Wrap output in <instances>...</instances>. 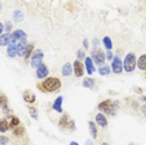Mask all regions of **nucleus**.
I'll return each instance as SVG.
<instances>
[{
    "instance_id": "obj_18",
    "label": "nucleus",
    "mask_w": 146,
    "mask_h": 145,
    "mask_svg": "<svg viewBox=\"0 0 146 145\" xmlns=\"http://www.w3.org/2000/svg\"><path fill=\"white\" fill-rule=\"evenodd\" d=\"M69 116L68 115H64V116L61 118L60 120H59V126L61 128V129H66V128H69Z\"/></svg>"
},
{
    "instance_id": "obj_3",
    "label": "nucleus",
    "mask_w": 146,
    "mask_h": 145,
    "mask_svg": "<svg viewBox=\"0 0 146 145\" xmlns=\"http://www.w3.org/2000/svg\"><path fill=\"white\" fill-rule=\"evenodd\" d=\"M117 108V101H111V100H104L102 103L99 104V110L106 111V113L114 114V111Z\"/></svg>"
},
{
    "instance_id": "obj_24",
    "label": "nucleus",
    "mask_w": 146,
    "mask_h": 145,
    "mask_svg": "<svg viewBox=\"0 0 146 145\" xmlns=\"http://www.w3.org/2000/svg\"><path fill=\"white\" fill-rule=\"evenodd\" d=\"M102 43H104L105 48L108 49V50H111V49H112V43H111V39L109 38V36H105L104 40H102Z\"/></svg>"
},
{
    "instance_id": "obj_10",
    "label": "nucleus",
    "mask_w": 146,
    "mask_h": 145,
    "mask_svg": "<svg viewBox=\"0 0 146 145\" xmlns=\"http://www.w3.org/2000/svg\"><path fill=\"white\" fill-rule=\"evenodd\" d=\"M85 69H86V71L89 72V75L95 72V67H94V63H92V58H89V57L85 58Z\"/></svg>"
},
{
    "instance_id": "obj_14",
    "label": "nucleus",
    "mask_w": 146,
    "mask_h": 145,
    "mask_svg": "<svg viewBox=\"0 0 146 145\" xmlns=\"http://www.w3.org/2000/svg\"><path fill=\"white\" fill-rule=\"evenodd\" d=\"M96 123L100 125V126H102V128H106V126H108V120H106L105 115L101 114V113H99L98 115H96Z\"/></svg>"
},
{
    "instance_id": "obj_22",
    "label": "nucleus",
    "mask_w": 146,
    "mask_h": 145,
    "mask_svg": "<svg viewBox=\"0 0 146 145\" xmlns=\"http://www.w3.org/2000/svg\"><path fill=\"white\" fill-rule=\"evenodd\" d=\"M10 128V125H9V121L6 120V119H3L1 120V123H0V131L1 133H5L6 130Z\"/></svg>"
},
{
    "instance_id": "obj_32",
    "label": "nucleus",
    "mask_w": 146,
    "mask_h": 145,
    "mask_svg": "<svg viewBox=\"0 0 146 145\" xmlns=\"http://www.w3.org/2000/svg\"><path fill=\"white\" fill-rule=\"evenodd\" d=\"M84 57H85L84 51H82V50H79V51H78V58H79V60H80V59H82Z\"/></svg>"
},
{
    "instance_id": "obj_19",
    "label": "nucleus",
    "mask_w": 146,
    "mask_h": 145,
    "mask_svg": "<svg viewBox=\"0 0 146 145\" xmlns=\"http://www.w3.org/2000/svg\"><path fill=\"white\" fill-rule=\"evenodd\" d=\"M89 129H90L91 138H92V139H96V136H98V129H96L95 123H92V121H89Z\"/></svg>"
},
{
    "instance_id": "obj_39",
    "label": "nucleus",
    "mask_w": 146,
    "mask_h": 145,
    "mask_svg": "<svg viewBox=\"0 0 146 145\" xmlns=\"http://www.w3.org/2000/svg\"><path fill=\"white\" fill-rule=\"evenodd\" d=\"M102 145H108V144H106V143H102Z\"/></svg>"
},
{
    "instance_id": "obj_9",
    "label": "nucleus",
    "mask_w": 146,
    "mask_h": 145,
    "mask_svg": "<svg viewBox=\"0 0 146 145\" xmlns=\"http://www.w3.org/2000/svg\"><path fill=\"white\" fill-rule=\"evenodd\" d=\"M74 72L78 78L82 76V74H84V65H82V63H80L79 59L74 63Z\"/></svg>"
},
{
    "instance_id": "obj_25",
    "label": "nucleus",
    "mask_w": 146,
    "mask_h": 145,
    "mask_svg": "<svg viewBox=\"0 0 146 145\" xmlns=\"http://www.w3.org/2000/svg\"><path fill=\"white\" fill-rule=\"evenodd\" d=\"M23 19H24V15H23V13L20 10L14 11V20L15 21H23Z\"/></svg>"
},
{
    "instance_id": "obj_2",
    "label": "nucleus",
    "mask_w": 146,
    "mask_h": 145,
    "mask_svg": "<svg viewBox=\"0 0 146 145\" xmlns=\"http://www.w3.org/2000/svg\"><path fill=\"white\" fill-rule=\"evenodd\" d=\"M136 65H137V60H136L135 54L130 53V54L126 55L125 60H124V69H125V70L127 72H132L135 70Z\"/></svg>"
},
{
    "instance_id": "obj_36",
    "label": "nucleus",
    "mask_w": 146,
    "mask_h": 145,
    "mask_svg": "<svg viewBox=\"0 0 146 145\" xmlns=\"http://www.w3.org/2000/svg\"><path fill=\"white\" fill-rule=\"evenodd\" d=\"M99 44V40L98 39H94V45H98Z\"/></svg>"
},
{
    "instance_id": "obj_34",
    "label": "nucleus",
    "mask_w": 146,
    "mask_h": 145,
    "mask_svg": "<svg viewBox=\"0 0 146 145\" xmlns=\"http://www.w3.org/2000/svg\"><path fill=\"white\" fill-rule=\"evenodd\" d=\"M84 48L88 49V41H86V40H84Z\"/></svg>"
},
{
    "instance_id": "obj_23",
    "label": "nucleus",
    "mask_w": 146,
    "mask_h": 145,
    "mask_svg": "<svg viewBox=\"0 0 146 145\" xmlns=\"http://www.w3.org/2000/svg\"><path fill=\"white\" fill-rule=\"evenodd\" d=\"M82 85H84L85 88H94L95 85V80L91 78H86L84 81H82Z\"/></svg>"
},
{
    "instance_id": "obj_11",
    "label": "nucleus",
    "mask_w": 146,
    "mask_h": 145,
    "mask_svg": "<svg viewBox=\"0 0 146 145\" xmlns=\"http://www.w3.org/2000/svg\"><path fill=\"white\" fill-rule=\"evenodd\" d=\"M26 39L25 40H20L16 44V50H18V55L19 57H24L25 55V50H26Z\"/></svg>"
},
{
    "instance_id": "obj_38",
    "label": "nucleus",
    "mask_w": 146,
    "mask_h": 145,
    "mask_svg": "<svg viewBox=\"0 0 146 145\" xmlns=\"http://www.w3.org/2000/svg\"><path fill=\"white\" fill-rule=\"evenodd\" d=\"M142 100H144V101H146V96H142Z\"/></svg>"
},
{
    "instance_id": "obj_31",
    "label": "nucleus",
    "mask_w": 146,
    "mask_h": 145,
    "mask_svg": "<svg viewBox=\"0 0 146 145\" xmlns=\"http://www.w3.org/2000/svg\"><path fill=\"white\" fill-rule=\"evenodd\" d=\"M106 59H108V60H112V59H114L111 50H108V53H106Z\"/></svg>"
},
{
    "instance_id": "obj_17",
    "label": "nucleus",
    "mask_w": 146,
    "mask_h": 145,
    "mask_svg": "<svg viewBox=\"0 0 146 145\" xmlns=\"http://www.w3.org/2000/svg\"><path fill=\"white\" fill-rule=\"evenodd\" d=\"M137 67L140 70H146V54L141 55L137 60Z\"/></svg>"
},
{
    "instance_id": "obj_4",
    "label": "nucleus",
    "mask_w": 146,
    "mask_h": 145,
    "mask_svg": "<svg viewBox=\"0 0 146 145\" xmlns=\"http://www.w3.org/2000/svg\"><path fill=\"white\" fill-rule=\"evenodd\" d=\"M91 58H92V60H94V63H96L98 65H101V64H104L106 55L100 49H94L91 53Z\"/></svg>"
},
{
    "instance_id": "obj_5",
    "label": "nucleus",
    "mask_w": 146,
    "mask_h": 145,
    "mask_svg": "<svg viewBox=\"0 0 146 145\" xmlns=\"http://www.w3.org/2000/svg\"><path fill=\"white\" fill-rule=\"evenodd\" d=\"M25 39H26V34L24 33V30H15L10 35V44L16 45V43H19L20 40H25Z\"/></svg>"
},
{
    "instance_id": "obj_16",
    "label": "nucleus",
    "mask_w": 146,
    "mask_h": 145,
    "mask_svg": "<svg viewBox=\"0 0 146 145\" xmlns=\"http://www.w3.org/2000/svg\"><path fill=\"white\" fill-rule=\"evenodd\" d=\"M62 75L64 76H69V75H71L72 72V68H71V64L70 63H65L64 67H62Z\"/></svg>"
},
{
    "instance_id": "obj_35",
    "label": "nucleus",
    "mask_w": 146,
    "mask_h": 145,
    "mask_svg": "<svg viewBox=\"0 0 146 145\" xmlns=\"http://www.w3.org/2000/svg\"><path fill=\"white\" fill-rule=\"evenodd\" d=\"M85 145H92V141L91 140H88V141H86V144Z\"/></svg>"
},
{
    "instance_id": "obj_8",
    "label": "nucleus",
    "mask_w": 146,
    "mask_h": 145,
    "mask_svg": "<svg viewBox=\"0 0 146 145\" xmlns=\"http://www.w3.org/2000/svg\"><path fill=\"white\" fill-rule=\"evenodd\" d=\"M48 74H49V70H48V68H46V65L45 64H41L39 65V68L36 69V76H38L39 79H44L48 76Z\"/></svg>"
},
{
    "instance_id": "obj_27",
    "label": "nucleus",
    "mask_w": 146,
    "mask_h": 145,
    "mask_svg": "<svg viewBox=\"0 0 146 145\" xmlns=\"http://www.w3.org/2000/svg\"><path fill=\"white\" fill-rule=\"evenodd\" d=\"M109 72H110V68L109 67H102L99 69V74L100 75H108Z\"/></svg>"
},
{
    "instance_id": "obj_30",
    "label": "nucleus",
    "mask_w": 146,
    "mask_h": 145,
    "mask_svg": "<svg viewBox=\"0 0 146 145\" xmlns=\"http://www.w3.org/2000/svg\"><path fill=\"white\" fill-rule=\"evenodd\" d=\"M11 28H13V26H11L10 23L6 21V24H5V30H6V33H10L11 31Z\"/></svg>"
},
{
    "instance_id": "obj_29",
    "label": "nucleus",
    "mask_w": 146,
    "mask_h": 145,
    "mask_svg": "<svg viewBox=\"0 0 146 145\" xmlns=\"http://www.w3.org/2000/svg\"><path fill=\"white\" fill-rule=\"evenodd\" d=\"M29 110H30V114H31V116L34 118V119H38V115H36V110H35V108H29Z\"/></svg>"
},
{
    "instance_id": "obj_33",
    "label": "nucleus",
    "mask_w": 146,
    "mask_h": 145,
    "mask_svg": "<svg viewBox=\"0 0 146 145\" xmlns=\"http://www.w3.org/2000/svg\"><path fill=\"white\" fill-rule=\"evenodd\" d=\"M6 141H8V139H6L5 136H1V144H3V145L6 144Z\"/></svg>"
},
{
    "instance_id": "obj_28",
    "label": "nucleus",
    "mask_w": 146,
    "mask_h": 145,
    "mask_svg": "<svg viewBox=\"0 0 146 145\" xmlns=\"http://www.w3.org/2000/svg\"><path fill=\"white\" fill-rule=\"evenodd\" d=\"M31 51H33V45L30 44V45H28V47H26V50H25V59H28L29 58V55L31 54Z\"/></svg>"
},
{
    "instance_id": "obj_26",
    "label": "nucleus",
    "mask_w": 146,
    "mask_h": 145,
    "mask_svg": "<svg viewBox=\"0 0 146 145\" xmlns=\"http://www.w3.org/2000/svg\"><path fill=\"white\" fill-rule=\"evenodd\" d=\"M25 133V130H24V128L23 126H18V128H15L14 129V135L15 136H23Z\"/></svg>"
},
{
    "instance_id": "obj_7",
    "label": "nucleus",
    "mask_w": 146,
    "mask_h": 145,
    "mask_svg": "<svg viewBox=\"0 0 146 145\" xmlns=\"http://www.w3.org/2000/svg\"><path fill=\"white\" fill-rule=\"evenodd\" d=\"M122 68H124V61H121V59L119 57H115L112 59L111 69L114 70V72H116V74H120L122 71Z\"/></svg>"
},
{
    "instance_id": "obj_37",
    "label": "nucleus",
    "mask_w": 146,
    "mask_h": 145,
    "mask_svg": "<svg viewBox=\"0 0 146 145\" xmlns=\"http://www.w3.org/2000/svg\"><path fill=\"white\" fill-rule=\"evenodd\" d=\"M70 145H79V144L76 143V141H71V143H70Z\"/></svg>"
},
{
    "instance_id": "obj_1",
    "label": "nucleus",
    "mask_w": 146,
    "mask_h": 145,
    "mask_svg": "<svg viewBox=\"0 0 146 145\" xmlns=\"http://www.w3.org/2000/svg\"><path fill=\"white\" fill-rule=\"evenodd\" d=\"M38 88L41 89V90H44V91L51 93V91H56L61 88V81H60V79L54 78V76L46 78L41 83V85H38Z\"/></svg>"
},
{
    "instance_id": "obj_15",
    "label": "nucleus",
    "mask_w": 146,
    "mask_h": 145,
    "mask_svg": "<svg viewBox=\"0 0 146 145\" xmlns=\"http://www.w3.org/2000/svg\"><path fill=\"white\" fill-rule=\"evenodd\" d=\"M61 104H62V96H59V98L55 100L54 105H52V109H54L55 111H58V113H62Z\"/></svg>"
},
{
    "instance_id": "obj_21",
    "label": "nucleus",
    "mask_w": 146,
    "mask_h": 145,
    "mask_svg": "<svg viewBox=\"0 0 146 145\" xmlns=\"http://www.w3.org/2000/svg\"><path fill=\"white\" fill-rule=\"evenodd\" d=\"M8 55L10 58H14L15 55H18V50H16V45L15 44H10L8 48Z\"/></svg>"
},
{
    "instance_id": "obj_6",
    "label": "nucleus",
    "mask_w": 146,
    "mask_h": 145,
    "mask_svg": "<svg viewBox=\"0 0 146 145\" xmlns=\"http://www.w3.org/2000/svg\"><path fill=\"white\" fill-rule=\"evenodd\" d=\"M42 58H44V54H42V51H40V50L35 51L34 55H33V58H31V67L35 68V69H38L39 65L42 63Z\"/></svg>"
},
{
    "instance_id": "obj_13",
    "label": "nucleus",
    "mask_w": 146,
    "mask_h": 145,
    "mask_svg": "<svg viewBox=\"0 0 146 145\" xmlns=\"http://www.w3.org/2000/svg\"><path fill=\"white\" fill-rule=\"evenodd\" d=\"M9 125H10L11 129H15V128L20 126V120H19V118H16L15 115H11V116H9Z\"/></svg>"
},
{
    "instance_id": "obj_12",
    "label": "nucleus",
    "mask_w": 146,
    "mask_h": 145,
    "mask_svg": "<svg viewBox=\"0 0 146 145\" xmlns=\"http://www.w3.org/2000/svg\"><path fill=\"white\" fill-rule=\"evenodd\" d=\"M23 98H24V100H25L28 104L35 103V95L33 94L30 90H25L24 94H23Z\"/></svg>"
},
{
    "instance_id": "obj_20",
    "label": "nucleus",
    "mask_w": 146,
    "mask_h": 145,
    "mask_svg": "<svg viewBox=\"0 0 146 145\" xmlns=\"http://www.w3.org/2000/svg\"><path fill=\"white\" fill-rule=\"evenodd\" d=\"M9 43H10V35H9V33L1 34V36H0V44H1L3 47H5V45H8Z\"/></svg>"
}]
</instances>
